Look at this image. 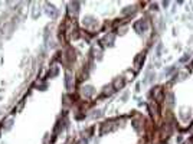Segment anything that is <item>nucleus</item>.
<instances>
[{
    "instance_id": "f257e3e1",
    "label": "nucleus",
    "mask_w": 193,
    "mask_h": 144,
    "mask_svg": "<svg viewBox=\"0 0 193 144\" xmlns=\"http://www.w3.org/2000/svg\"><path fill=\"white\" fill-rule=\"evenodd\" d=\"M13 124H15V118H13V115L4 117V120H3V123H1V128H3L4 131H9V130H12Z\"/></svg>"
},
{
    "instance_id": "f03ea898",
    "label": "nucleus",
    "mask_w": 193,
    "mask_h": 144,
    "mask_svg": "<svg viewBox=\"0 0 193 144\" xmlns=\"http://www.w3.org/2000/svg\"><path fill=\"white\" fill-rule=\"evenodd\" d=\"M65 87H66V89H72V87H74V78H72L71 72L65 73Z\"/></svg>"
},
{
    "instance_id": "7ed1b4c3",
    "label": "nucleus",
    "mask_w": 193,
    "mask_h": 144,
    "mask_svg": "<svg viewBox=\"0 0 193 144\" xmlns=\"http://www.w3.org/2000/svg\"><path fill=\"white\" fill-rule=\"evenodd\" d=\"M78 7H79V3H78V1L69 3L68 9H69V15H71V16H77L78 15Z\"/></svg>"
},
{
    "instance_id": "20e7f679",
    "label": "nucleus",
    "mask_w": 193,
    "mask_h": 144,
    "mask_svg": "<svg viewBox=\"0 0 193 144\" xmlns=\"http://www.w3.org/2000/svg\"><path fill=\"white\" fill-rule=\"evenodd\" d=\"M82 95H84L85 98L92 97V95H94V88H92V87H84V88H82Z\"/></svg>"
},
{
    "instance_id": "39448f33",
    "label": "nucleus",
    "mask_w": 193,
    "mask_h": 144,
    "mask_svg": "<svg viewBox=\"0 0 193 144\" xmlns=\"http://www.w3.org/2000/svg\"><path fill=\"white\" fill-rule=\"evenodd\" d=\"M58 73H59V68L55 65V66H52V69H49L48 75H46V78H55Z\"/></svg>"
},
{
    "instance_id": "423d86ee",
    "label": "nucleus",
    "mask_w": 193,
    "mask_h": 144,
    "mask_svg": "<svg viewBox=\"0 0 193 144\" xmlns=\"http://www.w3.org/2000/svg\"><path fill=\"white\" fill-rule=\"evenodd\" d=\"M122 87H124V79L122 78H117L114 81V88L118 89V88H122Z\"/></svg>"
},
{
    "instance_id": "0eeeda50",
    "label": "nucleus",
    "mask_w": 193,
    "mask_h": 144,
    "mask_svg": "<svg viewBox=\"0 0 193 144\" xmlns=\"http://www.w3.org/2000/svg\"><path fill=\"white\" fill-rule=\"evenodd\" d=\"M102 43H107V45H113V43H114V35H111L110 37H108V36H105V37L102 39Z\"/></svg>"
},
{
    "instance_id": "6e6552de",
    "label": "nucleus",
    "mask_w": 193,
    "mask_h": 144,
    "mask_svg": "<svg viewBox=\"0 0 193 144\" xmlns=\"http://www.w3.org/2000/svg\"><path fill=\"white\" fill-rule=\"evenodd\" d=\"M113 92V87H105L104 88V92H102V97H107V95H110Z\"/></svg>"
},
{
    "instance_id": "1a4fd4ad",
    "label": "nucleus",
    "mask_w": 193,
    "mask_h": 144,
    "mask_svg": "<svg viewBox=\"0 0 193 144\" xmlns=\"http://www.w3.org/2000/svg\"><path fill=\"white\" fill-rule=\"evenodd\" d=\"M78 144H88V143H86V140H85V138H82V140H81Z\"/></svg>"
},
{
    "instance_id": "9d476101",
    "label": "nucleus",
    "mask_w": 193,
    "mask_h": 144,
    "mask_svg": "<svg viewBox=\"0 0 193 144\" xmlns=\"http://www.w3.org/2000/svg\"><path fill=\"white\" fill-rule=\"evenodd\" d=\"M0 134H1V125H0Z\"/></svg>"
}]
</instances>
